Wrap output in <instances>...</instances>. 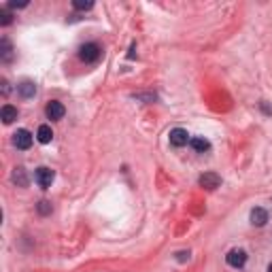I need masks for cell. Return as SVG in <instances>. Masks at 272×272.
Masks as SVG:
<instances>
[{
    "label": "cell",
    "mask_w": 272,
    "mask_h": 272,
    "mask_svg": "<svg viewBox=\"0 0 272 272\" xmlns=\"http://www.w3.org/2000/svg\"><path fill=\"white\" fill-rule=\"evenodd\" d=\"M100 53H102V49H100L96 43H85V45L79 49V58H81L85 64H91L100 58Z\"/></svg>",
    "instance_id": "1"
},
{
    "label": "cell",
    "mask_w": 272,
    "mask_h": 272,
    "mask_svg": "<svg viewBox=\"0 0 272 272\" xmlns=\"http://www.w3.org/2000/svg\"><path fill=\"white\" fill-rule=\"evenodd\" d=\"M53 177H55V175H53L51 168L41 166V168H37V173H34V181H37L39 187L49 189V187H51V183H53Z\"/></svg>",
    "instance_id": "2"
},
{
    "label": "cell",
    "mask_w": 272,
    "mask_h": 272,
    "mask_svg": "<svg viewBox=\"0 0 272 272\" xmlns=\"http://www.w3.org/2000/svg\"><path fill=\"white\" fill-rule=\"evenodd\" d=\"M168 138H170V145H173V147H185L191 140L187 130H183V128H175V130H170Z\"/></svg>",
    "instance_id": "3"
},
{
    "label": "cell",
    "mask_w": 272,
    "mask_h": 272,
    "mask_svg": "<svg viewBox=\"0 0 272 272\" xmlns=\"http://www.w3.org/2000/svg\"><path fill=\"white\" fill-rule=\"evenodd\" d=\"M226 262H227V266H232V268H242L247 264V253L242 251V249H232V251L226 255Z\"/></svg>",
    "instance_id": "4"
},
{
    "label": "cell",
    "mask_w": 272,
    "mask_h": 272,
    "mask_svg": "<svg viewBox=\"0 0 272 272\" xmlns=\"http://www.w3.org/2000/svg\"><path fill=\"white\" fill-rule=\"evenodd\" d=\"M64 113H66V109H64V104L58 102V100H51V102L45 106V115H47V119H51V121L62 119Z\"/></svg>",
    "instance_id": "5"
},
{
    "label": "cell",
    "mask_w": 272,
    "mask_h": 272,
    "mask_svg": "<svg viewBox=\"0 0 272 272\" xmlns=\"http://www.w3.org/2000/svg\"><path fill=\"white\" fill-rule=\"evenodd\" d=\"M13 145H15L17 149H30V145H32V134L21 128V130H17L15 134H13Z\"/></svg>",
    "instance_id": "6"
},
{
    "label": "cell",
    "mask_w": 272,
    "mask_h": 272,
    "mask_svg": "<svg viewBox=\"0 0 272 272\" xmlns=\"http://www.w3.org/2000/svg\"><path fill=\"white\" fill-rule=\"evenodd\" d=\"M198 183L202 185V187H206V189H217L221 185V177L215 175V173H204L202 177L198 179Z\"/></svg>",
    "instance_id": "7"
},
{
    "label": "cell",
    "mask_w": 272,
    "mask_h": 272,
    "mask_svg": "<svg viewBox=\"0 0 272 272\" xmlns=\"http://www.w3.org/2000/svg\"><path fill=\"white\" fill-rule=\"evenodd\" d=\"M17 91L21 98H32L34 94H37V85H34L32 81H21L17 85Z\"/></svg>",
    "instance_id": "8"
},
{
    "label": "cell",
    "mask_w": 272,
    "mask_h": 272,
    "mask_svg": "<svg viewBox=\"0 0 272 272\" xmlns=\"http://www.w3.org/2000/svg\"><path fill=\"white\" fill-rule=\"evenodd\" d=\"M189 145L198 153H204V151H209V149H211V142L206 140V138H202V136H194V138L189 140Z\"/></svg>",
    "instance_id": "9"
},
{
    "label": "cell",
    "mask_w": 272,
    "mask_h": 272,
    "mask_svg": "<svg viewBox=\"0 0 272 272\" xmlns=\"http://www.w3.org/2000/svg\"><path fill=\"white\" fill-rule=\"evenodd\" d=\"M37 138H39V142H43V145L51 142V138H53V130H51V126L43 124V126L39 128V130H37Z\"/></svg>",
    "instance_id": "10"
},
{
    "label": "cell",
    "mask_w": 272,
    "mask_h": 272,
    "mask_svg": "<svg viewBox=\"0 0 272 272\" xmlns=\"http://www.w3.org/2000/svg\"><path fill=\"white\" fill-rule=\"evenodd\" d=\"M266 221H268V213L264 209H253L251 211V224L253 226L262 227V226H266Z\"/></svg>",
    "instance_id": "11"
},
{
    "label": "cell",
    "mask_w": 272,
    "mask_h": 272,
    "mask_svg": "<svg viewBox=\"0 0 272 272\" xmlns=\"http://www.w3.org/2000/svg\"><path fill=\"white\" fill-rule=\"evenodd\" d=\"M0 117H2L4 124H13V121L17 119V109L15 106H11V104H4L2 111H0Z\"/></svg>",
    "instance_id": "12"
},
{
    "label": "cell",
    "mask_w": 272,
    "mask_h": 272,
    "mask_svg": "<svg viewBox=\"0 0 272 272\" xmlns=\"http://www.w3.org/2000/svg\"><path fill=\"white\" fill-rule=\"evenodd\" d=\"M11 181L13 183H15L17 185V187H26V185H28V177H26V170L24 168H15V170H13V175H11Z\"/></svg>",
    "instance_id": "13"
},
{
    "label": "cell",
    "mask_w": 272,
    "mask_h": 272,
    "mask_svg": "<svg viewBox=\"0 0 272 272\" xmlns=\"http://www.w3.org/2000/svg\"><path fill=\"white\" fill-rule=\"evenodd\" d=\"M0 60L2 62H11L13 60V49H11V43L2 39V43H0Z\"/></svg>",
    "instance_id": "14"
},
{
    "label": "cell",
    "mask_w": 272,
    "mask_h": 272,
    "mask_svg": "<svg viewBox=\"0 0 272 272\" xmlns=\"http://www.w3.org/2000/svg\"><path fill=\"white\" fill-rule=\"evenodd\" d=\"M73 6H75V9H79V11H88V9H91V6H94V2H83V0H75Z\"/></svg>",
    "instance_id": "15"
},
{
    "label": "cell",
    "mask_w": 272,
    "mask_h": 272,
    "mask_svg": "<svg viewBox=\"0 0 272 272\" xmlns=\"http://www.w3.org/2000/svg\"><path fill=\"white\" fill-rule=\"evenodd\" d=\"M39 213H41V215H47V213H51V204H49L47 200H43V202H39Z\"/></svg>",
    "instance_id": "16"
},
{
    "label": "cell",
    "mask_w": 272,
    "mask_h": 272,
    "mask_svg": "<svg viewBox=\"0 0 272 272\" xmlns=\"http://www.w3.org/2000/svg\"><path fill=\"white\" fill-rule=\"evenodd\" d=\"M0 17H2V19H0V21H2V26H9V24H11V15H9L6 11L0 13Z\"/></svg>",
    "instance_id": "17"
},
{
    "label": "cell",
    "mask_w": 272,
    "mask_h": 272,
    "mask_svg": "<svg viewBox=\"0 0 272 272\" xmlns=\"http://www.w3.org/2000/svg\"><path fill=\"white\" fill-rule=\"evenodd\" d=\"M177 260L179 262H187L189 260V251H179L177 253Z\"/></svg>",
    "instance_id": "18"
},
{
    "label": "cell",
    "mask_w": 272,
    "mask_h": 272,
    "mask_svg": "<svg viewBox=\"0 0 272 272\" xmlns=\"http://www.w3.org/2000/svg\"><path fill=\"white\" fill-rule=\"evenodd\" d=\"M2 94H4V96L9 94V83H6V81H2Z\"/></svg>",
    "instance_id": "19"
},
{
    "label": "cell",
    "mask_w": 272,
    "mask_h": 272,
    "mask_svg": "<svg viewBox=\"0 0 272 272\" xmlns=\"http://www.w3.org/2000/svg\"><path fill=\"white\" fill-rule=\"evenodd\" d=\"M268 272H272V264H270V266H268Z\"/></svg>",
    "instance_id": "20"
}]
</instances>
